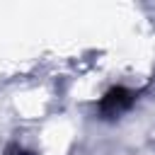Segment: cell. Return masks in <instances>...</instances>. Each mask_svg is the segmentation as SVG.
<instances>
[{
    "label": "cell",
    "mask_w": 155,
    "mask_h": 155,
    "mask_svg": "<svg viewBox=\"0 0 155 155\" xmlns=\"http://www.w3.org/2000/svg\"><path fill=\"white\" fill-rule=\"evenodd\" d=\"M5 155H34V153H29V150H22V148H17V145H12Z\"/></svg>",
    "instance_id": "7a4b0ae2"
},
{
    "label": "cell",
    "mask_w": 155,
    "mask_h": 155,
    "mask_svg": "<svg viewBox=\"0 0 155 155\" xmlns=\"http://www.w3.org/2000/svg\"><path fill=\"white\" fill-rule=\"evenodd\" d=\"M136 102V94L128 87H111L107 90V94L99 99V114L104 119H114L119 114H124L126 109H131V104Z\"/></svg>",
    "instance_id": "6da1fadb"
}]
</instances>
